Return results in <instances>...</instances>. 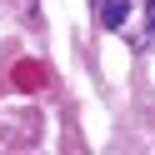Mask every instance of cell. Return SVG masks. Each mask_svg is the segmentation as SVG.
Here are the masks:
<instances>
[{
  "mask_svg": "<svg viewBox=\"0 0 155 155\" xmlns=\"http://www.w3.org/2000/svg\"><path fill=\"white\" fill-rule=\"evenodd\" d=\"M145 40H155V0L145 5Z\"/></svg>",
  "mask_w": 155,
  "mask_h": 155,
  "instance_id": "2",
  "label": "cell"
},
{
  "mask_svg": "<svg viewBox=\"0 0 155 155\" xmlns=\"http://www.w3.org/2000/svg\"><path fill=\"white\" fill-rule=\"evenodd\" d=\"M125 10H130V0H100V20L105 25H120Z\"/></svg>",
  "mask_w": 155,
  "mask_h": 155,
  "instance_id": "1",
  "label": "cell"
}]
</instances>
